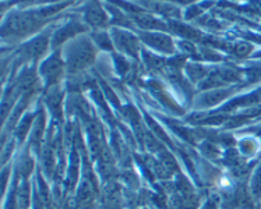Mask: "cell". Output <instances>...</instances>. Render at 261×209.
<instances>
[{"label": "cell", "mask_w": 261, "mask_h": 209, "mask_svg": "<svg viewBox=\"0 0 261 209\" xmlns=\"http://www.w3.org/2000/svg\"><path fill=\"white\" fill-rule=\"evenodd\" d=\"M87 18H88V21L91 22V24H102L103 22V20H105V14H103V11L99 9V7H96V6H94V7H91V9H88V13H87Z\"/></svg>", "instance_id": "6da1fadb"}]
</instances>
